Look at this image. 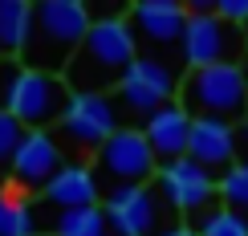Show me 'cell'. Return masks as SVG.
<instances>
[{"instance_id":"3957f363","label":"cell","mask_w":248,"mask_h":236,"mask_svg":"<svg viewBox=\"0 0 248 236\" xmlns=\"http://www.w3.org/2000/svg\"><path fill=\"white\" fill-rule=\"evenodd\" d=\"M179 102L191 118H216L240 126L248 118V81L244 65H208V69H187L179 81Z\"/></svg>"},{"instance_id":"d6986e66","label":"cell","mask_w":248,"mask_h":236,"mask_svg":"<svg viewBox=\"0 0 248 236\" xmlns=\"http://www.w3.org/2000/svg\"><path fill=\"white\" fill-rule=\"evenodd\" d=\"M216 188H220V208H228V212L248 220V163L240 159L236 167H228Z\"/></svg>"},{"instance_id":"8fae6325","label":"cell","mask_w":248,"mask_h":236,"mask_svg":"<svg viewBox=\"0 0 248 236\" xmlns=\"http://www.w3.org/2000/svg\"><path fill=\"white\" fill-rule=\"evenodd\" d=\"M126 25L134 33L139 57L167 61L163 53L183 45V29H187V8L179 0H142L126 13Z\"/></svg>"},{"instance_id":"484cf974","label":"cell","mask_w":248,"mask_h":236,"mask_svg":"<svg viewBox=\"0 0 248 236\" xmlns=\"http://www.w3.org/2000/svg\"><path fill=\"white\" fill-rule=\"evenodd\" d=\"M240 65H244V81H248V53H244V61H240Z\"/></svg>"},{"instance_id":"7a4b0ae2","label":"cell","mask_w":248,"mask_h":236,"mask_svg":"<svg viewBox=\"0 0 248 236\" xmlns=\"http://www.w3.org/2000/svg\"><path fill=\"white\" fill-rule=\"evenodd\" d=\"M90 25H94V13L81 0H41V4H33V25H29V41H25V53H20V69L61 78L74 53L81 49Z\"/></svg>"},{"instance_id":"ac0fdd59","label":"cell","mask_w":248,"mask_h":236,"mask_svg":"<svg viewBox=\"0 0 248 236\" xmlns=\"http://www.w3.org/2000/svg\"><path fill=\"white\" fill-rule=\"evenodd\" d=\"M0 236H37V216L25 196L0 191Z\"/></svg>"},{"instance_id":"e0dca14e","label":"cell","mask_w":248,"mask_h":236,"mask_svg":"<svg viewBox=\"0 0 248 236\" xmlns=\"http://www.w3.org/2000/svg\"><path fill=\"white\" fill-rule=\"evenodd\" d=\"M53 236H110L106 212L98 208H74V212H57L53 216Z\"/></svg>"},{"instance_id":"ffe728a7","label":"cell","mask_w":248,"mask_h":236,"mask_svg":"<svg viewBox=\"0 0 248 236\" xmlns=\"http://www.w3.org/2000/svg\"><path fill=\"white\" fill-rule=\"evenodd\" d=\"M195 232L200 236H248V220L228 212V208H212L208 216L195 224Z\"/></svg>"},{"instance_id":"cb8c5ba5","label":"cell","mask_w":248,"mask_h":236,"mask_svg":"<svg viewBox=\"0 0 248 236\" xmlns=\"http://www.w3.org/2000/svg\"><path fill=\"white\" fill-rule=\"evenodd\" d=\"M236 142H240V159L248 163V118L240 122V126H236Z\"/></svg>"},{"instance_id":"5b68a950","label":"cell","mask_w":248,"mask_h":236,"mask_svg":"<svg viewBox=\"0 0 248 236\" xmlns=\"http://www.w3.org/2000/svg\"><path fill=\"white\" fill-rule=\"evenodd\" d=\"M114 130H122V118H118V106L106 94H74L57 122V142L65 155H74L69 163H86V159L94 163L102 142Z\"/></svg>"},{"instance_id":"4fadbf2b","label":"cell","mask_w":248,"mask_h":236,"mask_svg":"<svg viewBox=\"0 0 248 236\" xmlns=\"http://www.w3.org/2000/svg\"><path fill=\"white\" fill-rule=\"evenodd\" d=\"M187 159H195L200 167H208L216 179L228 167L240 163V142H236L232 122H216V118H191V142H187Z\"/></svg>"},{"instance_id":"9c48e42d","label":"cell","mask_w":248,"mask_h":236,"mask_svg":"<svg viewBox=\"0 0 248 236\" xmlns=\"http://www.w3.org/2000/svg\"><path fill=\"white\" fill-rule=\"evenodd\" d=\"M216 179L208 167H200L195 159H175V163H163L159 175H155V188H159V196L167 200V208L175 216H187L200 224L208 216L212 208H220V188H216ZM191 224V228H195Z\"/></svg>"},{"instance_id":"8992f818","label":"cell","mask_w":248,"mask_h":236,"mask_svg":"<svg viewBox=\"0 0 248 236\" xmlns=\"http://www.w3.org/2000/svg\"><path fill=\"white\" fill-rule=\"evenodd\" d=\"M94 175L102 183V196L118 188H147L159 175V159H155L142 126H122L102 142V151L94 155Z\"/></svg>"},{"instance_id":"277c9868","label":"cell","mask_w":248,"mask_h":236,"mask_svg":"<svg viewBox=\"0 0 248 236\" xmlns=\"http://www.w3.org/2000/svg\"><path fill=\"white\" fill-rule=\"evenodd\" d=\"M248 53V33L216 16V4H191L187 8V29H183L179 57L187 69H208V65H240Z\"/></svg>"},{"instance_id":"d4e9b609","label":"cell","mask_w":248,"mask_h":236,"mask_svg":"<svg viewBox=\"0 0 248 236\" xmlns=\"http://www.w3.org/2000/svg\"><path fill=\"white\" fill-rule=\"evenodd\" d=\"M163 236H200V232H195L191 224H175V228H167V232H163Z\"/></svg>"},{"instance_id":"44dd1931","label":"cell","mask_w":248,"mask_h":236,"mask_svg":"<svg viewBox=\"0 0 248 236\" xmlns=\"http://www.w3.org/2000/svg\"><path fill=\"white\" fill-rule=\"evenodd\" d=\"M20 139H25V126H20L8 110H0V163H13Z\"/></svg>"},{"instance_id":"5bb4252c","label":"cell","mask_w":248,"mask_h":236,"mask_svg":"<svg viewBox=\"0 0 248 236\" xmlns=\"http://www.w3.org/2000/svg\"><path fill=\"white\" fill-rule=\"evenodd\" d=\"M142 135H147L155 159L163 163H175L187 155V142H191V114L179 106V102H167L163 110H155V114L142 122Z\"/></svg>"},{"instance_id":"52a82bcc","label":"cell","mask_w":248,"mask_h":236,"mask_svg":"<svg viewBox=\"0 0 248 236\" xmlns=\"http://www.w3.org/2000/svg\"><path fill=\"white\" fill-rule=\"evenodd\" d=\"M102 212H106L110 236H163L167 228L183 224L159 196V188H118L102 196Z\"/></svg>"},{"instance_id":"2e32d148","label":"cell","mask_w":248,"mask_h":236,"mask_svg":"<svg viewBox=\"0 0 248 236\" xmlns=\"http://www.w3.org/2000/svg\"><path fill=\"white\" fill-rule=\"evenodd\" d=\"M33 25V4L29 0H0V61H20Z\"/></svg>"},{"instance_id":"603a6c76","label":"cell","mask_w":248,"mask_h":236,"mask_svg":"<svg viewBox=\"0 0 248 236\" xmlns=\"http://www.w3.org/2000/svg\"><path fill=\"white\" fill-rule=\"evenodd\" d=\"M16 69H20V61H0V110H4V102H8V86H13Z\"/></svg>"},{"instance_id":"6da1fadb","label":"cell","mask_w":248,"mask_h":236,"mask_svg":"<svg viewBox=\"0 0 248 236\" xmlns=\"http://www.w3.org/2000/svg\"><path fill=\"white\" fill-rule=\"evenodd\" d=\"M134 57H139V45H134L126 16H94L81 49L61 78H65L69 94H110L118 90L122 74L134 65Z\"/></svg>"},{"instance_id":"30bf717a","label":"cell","mask_w":248,"mask_h":236,"mask_svg":"<svg viewBox=\"0 0 248 236\" xmlns=\"http://www.w3.org/2000/svg\"><path fill=\"white\" fill-rule=\"evenodd\" d=\"M179 74L171 69V61H155V57H134V65L118 81V106L126 114L147 122L155 110H163L167 102L179 98Z\"/></svg>"},{"instance_id":"ba28073f","label":"cell","mask_w":248,"mask_h":236,"mask_svg":"<svg viewBox=\"0 0 248 236\" xmlns=\"http://www.w3.org/2000/svg\"><path fill=\"white\" fill-rule=\"evenodd\" d=\"M69 98H74V94H69L65 78L37 74V69H16L13 86H8L4 110L25 130H49V126H57V122H61Z\"/></svg>"},{"instance_id":"7402d4cb","label":"cell","mask_w":248,"mask_h":236,"mask_svg":"<svg viewBox=\"0 0 248 236\" xmlns=\"http://www.w3.org/2000/svg\"><path fill=\"white\" fill-rule=\"evenodd\" d=\"M216 16L236 29H248V0H216Z\"/></svg>"},{"instance_id":"9a60e30c","label":"cell","mask_w":248,"mask_h":236,"mask_svg":"<svg viewBox=\"0 0 248 236\" xmlns=\"http://www.w3.org/2000/svg\"><path fill=\"white\" fill-rule=\"evenodd\" d=\"M45 200L61 212H74V208H98L102 204V183L94 175L90 163H65L45 188Z\"/></svg>"},{"instance_id":"7c38bea8","label":"cell","mask_w":248,"mask_h":236,"mask_svg":"<svg viewBox=\"0 0 248 236\" xmlns=\"http://www.w3.org/2000/svg\"><path fill=\"white\" fill-rule=\"evenodd\" d=\"M8 167H13V179L20 188H49V179L65 167V151H61L53 130H25Z\"/></svg>"}]
</instances>
